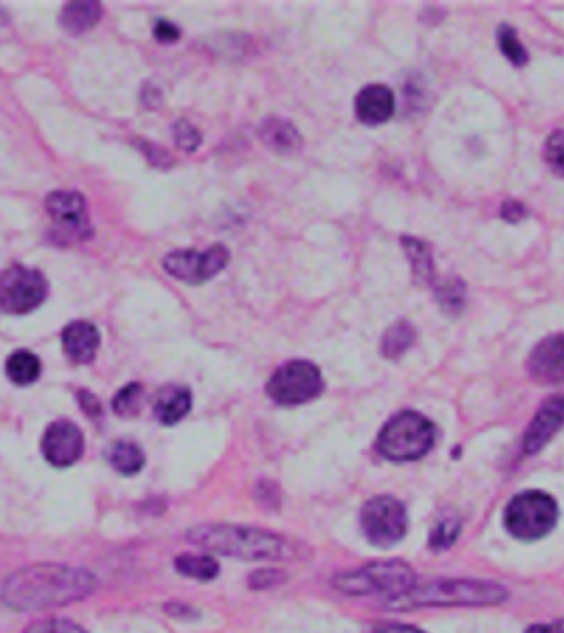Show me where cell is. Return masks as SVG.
<instances>
[{
	"label": "cell",
	"instance_id": "6da1fadb",
	"mask_svg": "<svg viewBox=\"0 0 564 633\" xmlns=\"http://www.w3.org/2000/svg\"><path fill=\"white\" fill-rule=\"evenodd\" d=\"M93 574L63 564H38L10 576L2 599L10 609L42 610L80 601L93 592Z\"/></svg>",
	"mask_w": 564,
	"mask_h": 633
},
{
	"label": "cell",
	"instance_id": "7a4b0ae2",
	"mask_svg": "<svg viewBox=\"0 0 564 633\" xmlns=\"http://www.w3.org/2000/svg\"><path fill=\"white\" fill-rule=\"evenodd\" d=\"M187 538L190 543L212 553L245 561H286L297 556V549L291 541L271 531L250 526H195L188 531Z\"/></svg>",
	"mask_w": 564,
	"mask_h": 633
},
{
	"label": "cell",
	"instance_id": "3957f363",
	"mask_svg": "<svg viewBox=\"0 0 564 633\" xmlns=\"http://www.w3.org/2000/svg\"><path fill=\"white\" fill-rule=\"evenodd\" d=\"M507 592L499 584L466 579H436L418 584L405 596L386 601L393 610H411L419 607H459V605H495L505 601Z\"/></svg>",
	"mask_w": 564,
	"mask_h": 633
},
{
	"label": "cell",
	"instance_id": "277c9868",
	"mask_svg": "<svg viewBox=\"0 0 564 633\" xmlns=\"http://www.w3.org/2000/svg\"><path fill=\"white\" fill-rule=\"evenodd\" d=\"M436 429L423 414L403 411L381 429L376 449L391 462H413L433 449Z\"/></svg>",
	"mask_w": 564,
	"mask_h": 633
},
{
	"label": "cell",
	"instance_id": "5b68a950",
	"mask_svg": "<svg viewBox=\"0 0 564 633\" xmlns=\"http://www.w3.org/2000/svg\"><path fill=\"white\" fill-rule=\"evenodd\" d=\"M334 586L350 596L383 594L388 601L405 596L416 586V574L405 561H376L365 568L335 577Z\"/></svg>",
	"mask_w": 564,
	"mask_h": 633
},
{
	"label": "cell",
	"instance_id": "8992f818",
	"mask_svg": "<svg viewBox=\"0 0 564 633\" xmlns=\"http://www.w3.org/2000/svg\"><path fill=\"white\" fill-rule=\"evenodd\" d=\"M558 521V505L548 493L530 490L512 498L503 515L508 533L520 541H536L548 535Z\"/></svg>",
	"mask_w": 564,
	"mask_h": 633
},
{
	"label": "cell",
	"instance_id": "52a82bcc",
	"mask_svg": "<svg viewBox=\"0 0 564 633\" xmlns=\"http://www.w3.org/2000/svg\"><path fill=\"white\" fill-rule=\"evenodd\" d=\"M324 390L319 368L311 362L296 360L274 371L266 385L269 398L281 406H299L317 398Z\"/></svg>",
	"mask_w": 564,
	"mask_h": 633
},
{
	"label": "cell",
	"instance_id": "ba28073f",
	"mask_svg": "<svg viewBox=\"0 0 564 633\" xmlns=\"http://www.w3.org/2000/svg\"><path fill=\"white\" fill-rule=\"evenodd\" d=\"M362 530L370 543L378 548H391L405 538L408 513L400 500L376 497L365 503L362 510Z\"/></svg>",
	"mask_w": 564,
	"mask_h": 633
},
{
	"label": "cell",
	"instance_id": "9c48e42d",
	"mask_svg": "<svg viewBox=\"0 0 564 633\" xmlns=\"http://www.w3.org/2000/svg\"><path fill=\"white\" fill-rule=\"evenodd\" d=\"M47 281L37 269L12 266L0 272V310L5 314H29L47 297Z\"/></svg>",
	"mask_w": 564,
	"mask_h": 633
},
{
	"label": "cell",
	"instance_id": "30bf717a",
	"mask_svg": "<svg viewBox=\"0 0 564 633\" xmlns=\"http://www.w3.org/2000/svg\"><path fill=\"white\" fill-rule=\"evenodd\" d=\"M230 261V253L223 244H213L205 251L195 249H179L167 254L164 269L170 276L187 282V284H203L220 274Z\"/></svg>",
	"mask_w": 564,
	"mask_h": 633
},
{
	"label": "cell",
	"instance_id": "8fae6325",
	"mask_svg": "<svg viewBox=\"0 0 564 633\" xmlns=\"http://www.w3.org/2000/svg\"><path fill=\"white\" fill-rule=\"evenodd\" d=\"M47 211L53 223L71 238L86 240L91 236L90 218L85 198L76 192H55L48 195Z\"/></svg>",
	"mask_w": 564,
	"mask_h": 633
},
{
	"label": "cell",
	"instance_id": "7c38bea8",
	"mask_svg": "<svg viewBox=\"0 0 564 633\" xmlns=\"http://www.w3.org/2000/svg\"><path fill=\"white\" fill-rule=\"evenodd\" d=\"M85 441L80 427L70 421L53 422L43 434L42 452L55 467H70L80 460Z\"/></svg>",
	"mask_w": 564,
	"mask_h": 633
},
{
	"label": "cell",
	"instance_id": "4fadbf2b",
	"mask_svg": "<svg viewBox=\"0 0 564 633\" xmlns=\"http://www.w3.org/2000/svg\"><path fill=\"white\" fill-rule=\"evenodd\" d=\"M564 424V396L546 399L541 404L535 418L530 422L525 437H523V451L525 454H536L553 439L556 432Z\"/></svg>",
	"mask_w": 564,
	"mask_h": 633
},
{
	"label": "cell",
	"instance_id": "5bb4252c",
	"mask_svg": "<svg viewBox=\"0 0 564 633\" xmlns=\"http://www.w3.org/2000/svg\"><path fill=\"white\" fill-rule=\"evenodd\" d=\"M528 370L541 385H564V335H553L536 345Z\"/></svg>",
	"mask_w": 564,
	"mask_h": 633
},
{
	"label": "cell",
	"instance_id": "9a60e30c",
	"mask_svg": "<svg viewBox=\"0 0 564 633\" xmlns=\"http://www.w3.org/2000/svg\"><path fill=\"white\" fill-rule=\"evenodd\" d=\"M395 106V94L383 85L367 86L355 99L357 118L368 126H378L388 121L395 113Z\"/></svg>",
	"mask_w": 564,
	"mask_h": 633
},
{
	"label": "cell",
	"instance_id": "2e32d148",
	"mask_svg": "<svg viewBox=\"0 0 564 633\" xmlns=\"http://www.w3.org/2000/svg\"><path fill=\"white\" fill-rule=\"evenodd\" d=\"M63 348L75 363L93 362L99 348V332L90 322H73L63 330Z\"/></svg>",
	"mask_w": 564,
	"mask_h": 633
},
{
	"label": "cell",
	"instance_id": "e0dca14e",
	"mask_svg": "<svg viewBox=\"0 0 564 633\" xmlns=\"http://www.w3.org/2000/svg\"><path fill=\"white\" fill-rule=\"evenodd\" d=\"M259 137L264 146L278 154H296L302 147V137L286 119L269 118L259 126Z\"/></svg>",
	"mask_w": 564,
	"mask_h": 633
},
{
	"label": "cell",
	"instance_id": "ac0fdd59",
	"mask_svg": "<svg viewBox=\"0 0 564 633\" xmlns=\"http://www.w3.org/2000/svg\"><path fill=\"white\" fill-rule=\"evenodd\" d=\"M192 393L185 386H167L160 391L154 404V413L165 426H174L190 413Z\"/></svg>",
	"mask_w": 564,
	"mask_h": 633
},
{
	"label": "cell",
	"instance_id": "d6986e66",
	"mask_svg": "<svg viewBox=\"0 0 564 633\" xmlns=\"http://www.w3.org/2000/svg\"><path fill=\"white\" fill-rule=\"evenodd\" d=\"M101 14H103V10L98 2H73L63 9V29L75 33V35L86 32L98 24Z\"/></svg>",
	"mask_w": 564,
	"mask_h": 633
},
{
	"label": "cell",
	"instance_id": "ffe728a7",
	"mask_svg": "<svg viewBox=\"0 0 564 633\" xmlns=\"http://www.w3.org/2000/svg\"><path fill=\"white\" fill-rule=\"evenodd\" d=\"M108 460L116 472L127 477L139 474L146 464V457L141 447L127 441H119L109 447Z\"/></svg>",
	"mask_w": 564,
	"mask_h": 633
},
{
	"label": "cell",
	"instance_id": "44dd1931",
	"mask_svg": "<svg viewBox=\"0 0 564 633\" xmlns=\"http://www.w3.org/2000/svg\"><path fill=\"white\" fill-rule=\"evenodd\" d=\"M5 371H7L9 380L15 385L29 386L38 380L42 365L33 353L20 350V352L10 355L9 360L5 363Z\"/></svg>",
	"mask_w": 564,
	"mask_h": 633
},
{
	"label": "cell",
	"instance_id": "7402d4cb",
	"mask_svg": "<svg viewBox=\"0 0 564 633\" xmlns=\"http://www.w3.org/2000/svg\"><path fill=\"white\" fill-rule=\"evenodd\" d=\"M175 568L182 576L192 577L197 581H212L220 573V566L212 556H195V554H182L175 559Z\"/></svg>",
	"mask_w": 564,
	"mask_h": 633
},
{
	"label": "cell",
	"instance_id": "603a6c76",
	"mask_svg": "<svg viewBox=\"0 0 564 633\" xmlns=\"http://www.w3.org/2000/svg\"><path fill=\"white\" fill-rule=\"evenodd\" d=\"M416 332L408 322H396L393 327L386 330L385 337L381 340V355L388 360H396L405 355L414 343Z\"/></svg>",
	"mask_w": 564,
	"mask_h": 633
},
{
	"label": "cell",
	"instance_id": "cb8c5ba5",
	"mask_svg": "<svg viewBox=\"0 0 564 633\" xmlns=\"http://www.w3.org/2000/svg\"><path fill=\"white\" fill-rule=\"evenodd\" d=\"M401 243L405 246L406 254L413 266L414 277L424 284H431L434 281V266L428 246L414 238H403Z\"/></svg>",
	"mask_w": 564,
	"mask_h": 633
},
{
	"label": "cell",
	"instance_id": "d4e9b609",
	"mask_svg": "<svg viewBox=\"0 0 564 633\" xmlns=\"http://www.w3.org/2000/svg\"><path fill=\"white\" fill-rule=\"evenodd\" d=\"M142 396H144V391H142V386L139 383L127 385L126 388L116 394V398L113 401L114 411L119 416H123V418L136 416L141 411Z\"/></svg>",
	"mask_w": 564,
	"mask_h": 633
},
{
	"label": "cell",
	"instance_id": "484cf974",
	"mask_svg": "<svg viewBox=\"0 0 564 633\" xmlns=\"http://www.w3.org/2000/svg\"><path fill=\"white\" fill-rule=\"evenodd\" d=\"M436 294H438L439 304L449 314L461 312L464 302H466V289L459 279L444 282L441 287H438Z\"/></svg>",
	"mask_w": 564,
	"mask_h": 633
},
{
	"label": "cell",
	"instance_id": "4316f807",
	"mask_svg": "<svg viewBox=\"0 0 564 633\" xmlns=\"http://www.w3.org/2000/svg\"><path fill=\"white\" fill-rule=\"evenodd\" d=\"M461 533V523L457 518H444L439 521L438 525L434 526V530L431 531L429 536V546L436 549V551H442V549L451 548L452 544L456 543L457 536Z\"/></svg>",
	"mask_w": 564,
	"mask_h": 633
},
{
	"label": "cell",
	"instance_id": "83f0119b",
	"mask_svg": "<svg viewBox=\"0 0 564 633\" xmlns=\"http://www.w3.org/2000/svg\"><path fill=\"white\" fill-rule=\"evenodd\" d=\"M499 47L503 55L512 61V63H515V65L522 66L527 63V50L523 48L522 43L518 40L517 32H515L512 27H508V25H502V27H500Z\"/></svg>",
	"mask_w": 564,
	"mask_h": 633
},
{
	"label": "cell",
	"instance_id": "f1b7e54d",
	"mask_svg": "<svg viewBox=\"0 0 564 633\" xmlns=\"http://www.w3.org/2000/svg\"><path fill=\"white\" fill-rule=\"evenodd\" d=\"M172 134H174L175 144L185 152L197 151L200 142H202L200 132L190 122L184 121V119L175 122Z\"/></svg>",
	"mask_w": 564,
	"mask_h": 633
},
{
	"label": "cell",
	"instance_id": "f546056e",
	"mask_svg": "<svg viewBox=\"0 0 564 633\" xmlns=\"http://www.w3.org/2000/svg\"><path fill=\"white\" fill-rule=\"evenodd\" d=\"M546 162L555 174L564 177V131H558L546 142Z\"/></svg>",
	"mask_w": 564,
	"mask_h": 633
},
{
	"label": "cell",
	"instance_id": "4dcf8cb0",
	"mask_svg": "<svg viewBox=\"0 0 564 633\" xmlns=\"http://www.w3.org/2000/svg\"><path fill=\"white\" fill-rule=\"evenodd\" d=\"M25 633H86L85 630L68 620H42L30 625Z\"/></svg>",
	"mask_w": 564,
	"mask_h": 633
},
{
	"label": "cell",
	"instance_id": "1f68e13d",
	"mask_svg": "<svg viewBox=\"0 0 564 633\" xmlns=\"http://www.w3.org/2000/svg\"><path fill=\"white\" fill-rule=\"evenodd\" d=\"M284 579V574L276 569H261L258 573L251 576L250 584L254 589H268V587L276 586Z\"/></svg>",
	"mask_w": 564,
	"mask_h": 633
},
{
	"label": "cell",
	"instance_id": "d6a6232c",
	"mask_svg": "<svg viewBox=\"0 0 564 633\" xmlns=\"http://www.w3.org/2000/svg\"><path fill=\"white\" fill-rule=\"evenodd\" d=\"M154 37L159 40L160 43H175L180 38V30L177 25L160 20L154 27Z\"/></svg>",
	"mask_w": 564,
	"mask_h": 633
},
{
	"label": "cell",
	"instance_id": "836d02e7",
	"mask_svg": "<svg viewBox=\"0 0 564 633\" xmlns=\"http://www.w3.org/2000/svg\"><path fill=\"white\" fill-rule=\"evenodd\" d=\"M525 215H527V210L523 208L522 203L513 202V200L503 203L502 216L510 223H517V221L523 220Z\"/></svg>",
	"mask_w": 564,
	"mask_h": 633
},
{
	"label": "cell",
	"instance_id": "e575fe53",
	"mask_svg": "<svg viewBox=\"0 0 564 633\" xmlns=\"http://www.w3.org/2000/svg\"><path fill=\"white\" fill-rule=\"evenodd\" d=\"M81 406L85 409L86 413L90 416H98L101 414V406H99L98 399L94 398L93 394L81 393L80 396Z\"/></svg>",
	"mask_w": 564,
	"mask_h": 633
},
{
	"label": "cell",
	"instance_id": "d590c367",
	"mask_svg": "<svg viewBox=\"0 0 564 633\" xmlns=\"http://www.w3.org/2000/svg\"><path fill=\"white\" fill-rule=\"evenodd\" d=\"M527 633H564V619L553 622V624L532 625Z\"/></svg>",
	"mask_w": 564,
	"mask_h": 633
},
{
	"label": "cell",
	"instance_id": "8d00e7d4",
	"mask_svg": "<svg viewBox=\"0 0 564 633\" xmlns=\"http://www.w3.org/2000/svg\"><path fill=\"white\" fill-rule=\"evenodd\" d=\"M373 633H424L423 630L411 627V625L390 624L383 625L380 629H376Z\"/></svg>",
	"mask_w": 564,
	"mask_h": 633
}]
</instances>
